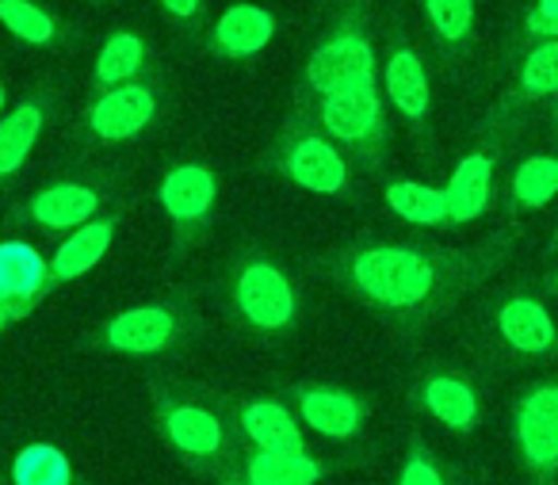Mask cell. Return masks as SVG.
Here are the masks:
<instances>
[{
	"label": "cell",
	"instance_id": "17",
	"mask_svg": "<svg viewBox=\"0 0 558 485\" xmlns=\"http://www.w3.org/2000/svg\"><path fill=\"white\" fill-rule=\"evenodd\" d=\"M43 279H47V260L39 256V248L20 238L0 241V299L12 302L16 322L35 314V299L43 291Z\"/></svg>",
	"mask_w": 558,
	"mask_h": 485
},
{
	"label": "cell",
	"instance_id": "22",
	"mask_svg": "<svg viewBox=\"0 0 558 485\" xmlns=\"http://www.w3.org/2000/svg\"><path fill=\"white\" fill-rule=\"evenodd\" d=\"M497 332H501L512 352H524V355H543L558 337L547 306H539L535 299L505 302V306L497 310Z\"/></svg>",
	"mask_w": 558,
	"mask_h": 485
},
{
	"label": "cell",
	"instance_id": "31",
	"mask_svg": "<svg viewBox=\"0 0 558 485\" xmlns=\"http://www.w3.org/2000/svg\"><path fill=\"white\" fill-rule=\"evenodd\" d=\"M161 9L169 12L172 20H195L203 9V0H161Z\"/></svg>",
	"mask_w": 558,
	"mask_h": 485
},
{
	"label": "cell",
	"instance_id": "27",
	"mask_svg": "<svg viewBox=\"0 0 558 485\" xmlns=\"http://www.w3.org/2000/svg\"><path fill=\"white\" fill-rule=\"evenodd\" d=\"M558 195V157H527L512 177V199L527 210L547 207Z\"/></svg>",
	"mask_w": 558,
	"mask_h": 485
},
{
	"label": "cell",
	"instance_id": "13",
	"mask_svg": "<svg viewBox=\"0 0 558 485\" xmlns=\"http://www.w3.org/2000/svg\"><path fill=\"white\" fill-rule=\"evenodd\" d=\"M360 77H375V50L360 27H341V32L329 35V39L322 43V47H314V54L306 58L303 81L314 100Z\"/></svg>",
	"mask_w": 558,
	"mask_h": 485
},
{
	"label": "cell",
	"instance_id": "11",
	"mask_svg": "<svg viewBox=\"0 0 558 485\" xmlns=\"http://www.w3.org/2000/svg\"><path fill=\"white\" fill-rule=\"evenodd\" d=\"M119 222H123V207H116V210H108V215L93 218V222H85L81 230L65 233V238L58 241L54 256L47 260V279H43V291H39V299H35V310H39L43 302L50 299V294L65 291L70 283L85 279L88 271H93L96 264L108 256V248L116 245Z\"/></svg>",
	"mask_w": 558,
	"mask_h": 485
},
{
	"label": "cell",
	"instance_id": "32",
	"mask_svg": "<svg viewBox=\"0 0 558 485\" xmlns=\"http://www.w3.org/2000/svg\"><path fill=\"white\" fill-rule=\"evenodd\" d=\"M12 322H16V314H12V302H4V299H0V332L9 329Z\"/></svg>",
	"mask_w": 558,
	"mask_h": 485
},
{
	"label": "cell",
	"instance_id": "2",
	"mask_svg": "<svg viewBox=\"0 0 558 485\" xmlns=\"http://www.w3.org/2000/svg\"><path fill=\"white\" fill-rule=\"evenodd\" d=\"M146 390H149V405H154L157 432L169 444V451L192 474L199 477L222 474L230 466L233 451H238L226 398L210 393L207 386L177 383V378H165V375L146 378Z\"/></svg>",
	"mask_w": 558,
	"mask_h": 485
},
{
	"label": "cell",
	"instance_id": "12",
	"mask_svg": "<svg viewBox=\"0 0 558 485\" xmlns=\"http://www.w3.org/2000/svg\"><path fill=\"white\" fill-rule=\"evenodd\" d=\"M291 409L306 428L318 432L322 439H333V444H352L367 428V401L344 386L299 383L291 386Z\"/></svg>",
	"mask_w": 558,
	"mask_h": 485
},
{
	"label": "cell",
	"instance_id": "21",
	"mask_svg": "<svg viewBox=\"0 0 558 485\" xmlns=\"http://www.w3.org/2000/svg\"><path fill=\"white\" fill-rule=\"evenodd\" d=\"M489 192H494V157L489 154H466L456 165L448 187V222H474L482 210L489 207Z\"/></svg>",
	"mask_w": 558,
	"mask_h": 485
},
{
	"label": "cell",
	"instance_id": "19",
	"mask_svg": "<svg viewBox=\"0 0 558 485\" xmlns=\"http://www.w3.org/2000/svg\"><path fill=\"white\" fill-rule=\"evenodd\" d=\"M383 88H387V100L395 104V111L410 123L428 119L433 108V93H428V73L425 62L417 58L413 47H395L383 65Z\"/></svg>",
	"mask_w": 558,
	"mask_h": 485
},
{
	"label": "cell",
	"instance_id": "8",
	"mask_svg": "<svg viewBox=\"0 0 558 485\" xmlns=\"http://www.w3.org/2000/svg\"><path fill=\"white\" fill-rule=\"evenodd\" d=\"M161 119V96L149 81H126L116 88H100L81 111L73 126V142L81 149H119L138 142Z\"/></svg>",
	"mask_w": 558,
	"mask_h": 485
},
{
	"label": "cell",
	"instance_id": "5",
	"mask_svg": "<svg viewBox=\"0 0 558 485\" xmlns=\"http://www.w3.org/2000/svg\"><path fill=\"white\" fill-rule=\"evenodd\" d=\"M199 337V310L192 299L138 302L96 325L93 344L123 360H165Z\"/></svg>",
	"mask_w": 558,
	"mask_h": 485
},
{
	"label": "cell",
	"instance_id": "29",
	"mask_svg": "<svg viewBox=\"0 0 558 485\" xmlns=\"http://www.w3.org/2000/svg\"><path fill=\"white\" fill-rule=\"evenodd\" d=\"M520 88H524L527 96H555L558 93V39L539 43V47L524 58Z\"/></svg>",
	"mask_w": 558,
	"mask_h": 485
},
{
	"label": "cell",
	"instance_id": "7",
	"mask_svg": "<svg viewBox=\"0 0 558 485\" xmlns=\"http://www.w3.org/2000/svg\"><path fill=\"white\" fill-rule=\"evenodd\" d=\"M306 111L318 119V126L344 149L352 165H360V169L383 165L387 123H383V100L375 77L349 81V85L318 96Z\"/></svg>",
	"mask_w": 558,
	"mask_h": 485
},
{
	"label": "cell",
	"instance_id": "10",
	"mask_svg": "<svg viewBox=\"0 0 558 485\" xmlns=\"http://www.w3.org/2000/svg\"><path fill=\"white\" fill-rule=\"evenodd\" d=\"M230 409V428L238 447L256 451H306L303 421L291 409V401L253 393V398H226Z\"/></svg>",
	"mask_w": 558,
	"mask_h": 485
},
{
	"label": "cell",
	"instance_id": "20",
	"mask_svg": "<svg viewBox=\"0 0 558 485\" xmlns=\"http://www.w3.org/2000/svg\"><path fill=\"white\" fill-rule=\"evenodd\" d=\"M417 401L433 421H440L444 428H451V432H471L482 416L474 386L459 375H448V371L428 375L417 390Z\"/></svg>",
	"mask_w": 558,
	"mask_h": 485
},
{
	"label": "cell",
	"instance_id": "25",
	"mask_svg": "<svg viewBox=\"0 0 558 485\" xmlns=\"http://www.w3.org/2000/svg\"><path fill=\"white\" fill-rule=\"evenodd\" d=\"M12 485H73V466L62 447L27 444L12 459Z\"/></svg>",
	"mask_w": 558,
	"mask_h": 485
},
{
	"label": "cell",
	"instance_id": "9",
	"mask_svg": "<svg viewBox=\"0 0 558 485\" xmlns=\"http://www.w3.org/2000/svg\"><path fill=\"white\" fill-rule=\"evenodd\" d=\"M157 203L169 222V256L184 260L215 226L218 172L207 161H177L157 184Z\"/></svg>",
	"mask_w": 558,
	"mask_h": 485
},
{
	"label": "cell",
	"instance_id": "6",
	"mask_svg": "<svg viewBox=\"0 0 558 485\" xmlns=\"http://www.w3.org/2000/svg\"><path fill=\"white\" fill-rule=\"evenodd\" d=\"M119 207V177L116 172H88V177H62L47 180L43 187L27 192L12 203L9 222L35 233H65L81 230L93 218Z\"/></svg>",
	"mask_w": 558,
	"mask_h": 485
},
{
	"label": "cell",
	"instance_id": "33",
	"mask_svg": "<svg viewBox=\"0 0 558 485\" xmlns=\"http://www.w3.org/2000/svg\"><path fill=\"white\" fill-rule=\"evenodd\" d=\"M4 100H9V88L0 85V116H4Z\"/></svg>",
	"mask_w": 558,
	"mask_h": 485
},
{
	"label": "cell",
	"instance_id": "35",
	"mask_svg": "<svg viewBox=\"0 0 558 485\" xmlns=\"http://www.w3.org/2000/svg\"><path fill=\"white\" fill-rule=\"evenodd\" d=\"M555 287H558V276H555Z\"/></svg>",
	"mask_w": 558,
	"mask_h": 485
},
{
	"label": "cell",
	"instance_id": "1",
	"mask_svg": "<svg viewBox=\"0 0 558 485\" xmlns=\"http://www.w3.org/2000/svg\"><path fill=\"white\" fill-rule=\"evenodd\" d=\"M322 268L360 306L398 325H417L448 302L459 283V264L410 241H352L329 248Z\"/></svg>",
	"mask_w": 558,
	"mask_h": 485
},
{
	"label": "cell",
	"instance_id": "3",
	"mask_svg": "<svg viewBox=\"0 0 558 485\" xmlns=\"http://www.w3.org/2000/svg\"><path fill=\"white\" fill-rule=\"evenodd\" d=\"M226 314L253 340H288L299 329L303 302L295 279L264 248H241L226 268Z\"/></svg>",
	"mask_w": 558,
	"mask_h": 485
},
{
	"label": "cell",
	"instance_id": "26",
	"mask_svg": "<svg viewBox=\"0 0 558 485\" xmlns=\"http://www.w3.org/2000/svg\"><path fill=\"white\" fill-rule=\"evenodd\" d=\"M0 27L27 47H50L58 39V24L35 0H0Z\"/></svg>",
	"mask_w": 558,
	"mask_h": 485
},
{
	"label": "cell",
	"instance_id": "15",
	"mask_svg": "<svg viewBox=\"0 0 558 485\" xmlns=\"http://www.w3.org/2000/svg\"><path fill=\"white\" fill-rule=\"evenodd\" d=\"M50 123L47 96H27L9 116H0V187L12 184L27 169L35 146L43 142Z\"/></svg>",
	"mask_w": 558,
	"mask_h": 485
},
{
	"label": "cell",
	"instance_id": "23",
	"mask_svg": "<svg viewBox=\"0 0 558 485\" xmlns=\"http://www.w3.org/2000/svg\"><path fill=\"white\" fill-rule=\"evenodd\" d=\"M146 58H149V47L142 35L116 32L100 47V54H96V65H93L96 88H116V85H126V81H138V73L146 70Z\"/></svg>",
	"mask_w": 558,
	"mask_h": 485
},
{
	"label": "cell",
	"instance_id": "4",
	"mask_svg": "<svg viewBox=\"0 0 558 485\" xmlns=\"http://www.w3.org/2000/svg\"><path fill=\"white\" fill-rule=\"evenodd\" d=\"M260 169L311 195H326V199H349L352 184H356L344 149L322 131L318 119L306 108L283 123L276 142L260 154Z\"/></svg>",
	"mask_w": 558,
	"mask_h": 485
},
{
	"label": "cell",
	"instance_id": "28",
	"mask_svg": "<svg viewBox=\"0 0 558 485\" xmlns=\"http://www.w3.org/2000/svg\"><path fill=\"white\" fill-rule=\"evenodd\" d=\"M425 16L436 39L463 43L474 27V0H425Z\"/></svg>",
	"mask_w": 558,
	"mask_h": 485
},
{
	"label": "cell",
	"instance_id": "16",
	"mask_svg": "<svg viewBox=\"0 0 558 485\" xmlns=\"http://www.w3.org/2000/svg\"><path fill=\"white\" fill-rule=\"evenodd\" d=\"M517 439L535 470L558 466V386H539L517 413Z\"/></svg>",
	"mask_w": 558,
	"mask_h": 485
},
{
	"label": "cell",
	"instance_id": "14",
	"mask_svg": "<svg viewBox=\"0 0 558 485\" xmlns=\"http://www.w3.org/2000/svg\"><path fill=\"white\" fill-rule=\"evenodd\" d=\"M329 466L311 451H256L238 447L230 466L218 477H230L233 485H318Z\"/></svg>",
	"mask_w": 558,
	"mask_h": 485
},
{
	"label": "cell",
	"instance_id": "18",
	"mask_svg": "<svg viewBox=\"0 0 558 485\" xmlns=\"http://www.w3.org/2000/svg\"><path fill=\"white\" fill-rule=\"evenodd\" d=\"M271 35H276V20H271L268 9H260V4H233V9H226L218 16L210 47H215L218 58L241 62V58L260 54L271 43Z\"/></svg>",
	"mask_w": 558,
	"mask_h": 485
},
{
	"label": "cell",
	"instance_id": "24",
	"mask_svg": "<svg viewBox=\"0 0 558 485\" xmlns=\"http://www.w3.org/2000/svg\"><path fill=\"white\" fill-rule=\"evenodd\" d=\"M387 207L410 226L448 222V195H444V187H428V184H421V180H390Z\"/></svg>",
	"mask_w": 558,
	"mask_h": 485
},
{
	"label": "cell",
	"instance_id": "34",
	"mask_svg": "<svg viewBox=\"0 0 558 485\" xmlns=\"http://www.w3.org/2000/svg\"><path fill=\"white\" fill-rule=\"evenodd\" d=\"M218 485H233V482H230V477H218Z\"/></svg>",
	"mask_w": 558,
	"mask_h": 485
},
{
	"label": "cell",
	"instance_id": "30",
	"mask_svg": "<svg viewBox=\"0 0 558 485\" xmlns=\"http://www.w3.org/2000/svg\"><path fill=\"white\" fill-rule=\"evenodd\" d=\"M398 485H448V482H444V474L436 470V462L428 459V451L413 447V451L405 454V462H402Z\"/></svg>",
	"mask_w": 558,
	"mask_h": 485
}]
</instances>
